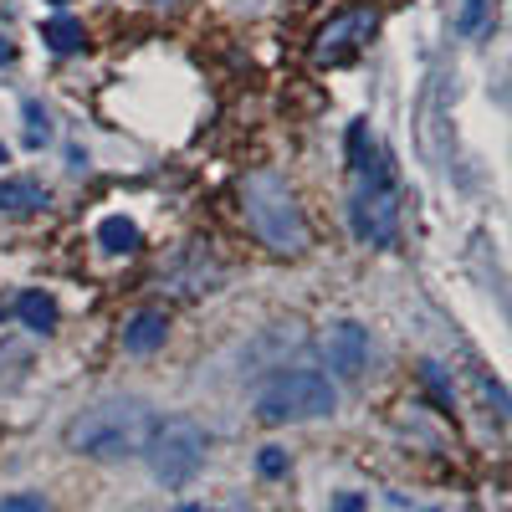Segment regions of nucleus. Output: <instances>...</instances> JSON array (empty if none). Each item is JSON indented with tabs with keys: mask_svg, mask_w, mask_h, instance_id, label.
Segmentation results:
<instances>
[{
	"mask_svg": "<svg viewBox=\"0 0 512 512\" xmlns=\"http://www.w3.org/2000/svg\"><path fill=\"white\" fill-rule=\"evenodd\" d=\"M16 318L31 328V333H41V338H47V333H57V297L52 292H21L16 297Z\"/></svg>",
	"mask_w": 512,
	"mask_h": 512,
	"instance_id": "nucleus-9",
	"label": "nucleus"
},
{
	"mask_svg": "<svg viewBox=\"0 0 512 512\" xmlns=\"http://www.w3.org/2000/svg\"><path fill=\"white\" fill-rule=\"evenodd\" d=\"M16 52H11V41H0V62H11Z\"/></svg>",
	"mask_w": 512,
	"mask_h": 512,
	"instance_id": "nucleus-18",
	"label": "nucleus"
},
{
	"mask_svg": "<svg viewBox=\"0 0 512 512\" xmlns=\"http://www.w3.org/2000/svg\"><path fill=\"white\" fill-rule=\"evenodd\" d=\"M241 210H246V221H251V231H256L262 246H272L282 256L308 251V216H303V205H297V190L277 175V169L246 175Z\"/></svg>",
	"mask_w": 512,
	"mask_h": 512,
	"instance_id": "nucleus-2",
	"label": "nucleus"
},
{
	"mask_svg": "<svg viewBox=\"0 0 512 512\" xmlns=\"http://www.w3.org/2000/svg\"><path fill=\"white\" fill-rule=\"evenodd\" d=\"M41 41H47L52 52H82L88 47V31H82V21H72V16H52L47 26H41Z\"/></svg>",
	"mask_w": 512,
	"mask_h": 512,
	"instance_id": "nucleus-12",
	"label": "nucleus"
},
{
	"mask_svg": "<svg viewBox=\"0 0 512 512\" xmlns=\"http://www.w3.org/2000/svg\"><path fill=\"white\" fill-rule=\"evenodd\" d=\"M333 512H364V497H359V492H344Z\"/></svg>",
	"mask_w": 512,
	"mask_h": 512,
	"instance_id": "nucleus-17",
	"label": "nucleus"
},
{
	"mask_svg": "<svg viewBox=\"0 0 512 512\" xmlns=\"http://www.w3.org/2000/svg\"><path fill=\"white\" fill-rule=\"evenodd\" d=\"M47 205V185L41 180H0V210L6 216H31Z\"/></svg>",
	"mask_w": 512,
	"mask_h": 512,
	"instance_id": "nucleus-10",
	"label": "nucleus"
},
{
	"mask_svg": "<svg viewBox=\"0 0 512 512\" xmlns=\"http://www.w3.org/2000/svg\"><path fill=\"white\" fill-rule=\"evenodd\" d=\"M0 512H57V507L41 497V492H16V497L0 502Z\"/></svg>",
	"mask_w": 512,
	"mask_h": 512,
	"instance_id": "nucleus-14",
	"label": "nucleus"
},
{
	"mask_svg": "<svg viewBox=\"0 0 512 512\" xmlns=\"http://www.w3.org/2000/svg\"><path fill=\"white\" fill-rule=\"evenodd\" d=\"M349 226L364 246H395V236H400V195L384 180L379 159H369L359 169V190L349 200Z\"/></svg>",
	"mask_w": 512,
	"mask_h": 512,
	"instance_id": "nucleus-5",
	"label": "nucleus"
},
{
	"mask_svg": "<svg viewBox=\"0 0 512 512\" xmlns=\"http://www.w3.org/2000/svg\"><path fill=\"white\" fill-rule=\"evenodd\" d=\"M154 6H180V0H154Z\"/></svg>",
	"mask_w": 512,
	"mask_h": 512,
	"instance_id": "nucleus-20",
	"label": "nucleus"
},
{
	"mask_svg": "<svg viewBox=\"0 0 512 512\" xmlns=\"http://www.w3.org/2000/svg\"><path fill=\"white\" fill-rule=\"evenodd\" d=\"M98 241H103V251L128 256V251H139V226L128 221V216H103L98 221Z\"/></svg>",
	"mask_w": 512,
	"mask_h": 512,
	"instance_id": "nucleus-11",
	"label": "nucleus"
},
{
	"mask_svg": "<svg viewBox=\"0 0 512 512\" xmlns=\"http://www.w3.org/2000/svg\"><path fill=\"white\" fill-rule=\"evenodd\" d=\"M0 164H6V144H0Z\"/></svg>",
	"mask_w": 512,
	"mask_h": 512,
	"instance_id": "nucleus-21",
	"label": "nucleus"
},
{
	"mask_svg": "<svg viewBox=\"0 0 512 512\" xmlns=\"http://www.w3.org/2000/svg\"><path fill=\"white\" fill-rule=\"evenodd\" d=\"M338 410L333 379L318 369H277L262 390H256V415L267 425H292V420H323Z\"/></svg>",
	"mask_w": 512,
	"mask_h": 512,
	"instance_id": "nucleus-3",
	"label": "nucleus"
},
{
	"mask_svg": "<svg viewBox=\"0 0 512 512\" xmlns=\"http://www.w3.org/2000/svg\"><path fill=\"white\" fill-rule=\"evenodd\" d=\"M52 6H67V0H52Z\"/></svg>",
	"mask_w": 512,
	"mask_h": 512,
	"instance_id": "nucleus-22",
	"label": "nucleus"
},
{
	"mask_svg": "<svg viewBox=\"0 0 512 512\" xmlns=\"http://www.w3.org/2000/svg\"><path fill=\"white\" fill-rule=\"evenodd\" d=\"M256 466H262L267 477H282V472H287V456H282L277 446H262V456H256Z\"/></svg>",
	"mask_w": 512,
	"mask_h": 512,
	"instance_id": "nucleus-15",
	"label": "nucleus"
},
{
	"mask_svg": "<svg viewBox=\"0 0 512 512\" xmlns=\"http://www.w3.org/2000/svg\"><path fill=\"white\" fill-rule=\"evenodd\" d=\"M175 512H210V507H195V502H190V507H175Z\"/></svg>",
	"mask_w": 512,
	"mask_h": 512,
	"instance_id": "nucleus-19",
	"label": "nucleus"
},
{
	"mask_svg": "<svg viewBox=\"0 0 512 512\" xmlns=\"http://www.w3.org/2000/svg\"><path fill=\"white\" fill-rule=\"evenodd\" d=\"M374 26H379V11H374V6L338 11V16H333L328 26H318V36H313V62H318V67H333V62L354 57L364 41L374 36Z\"/></svg>",
	"mask_w": 512,
	"mask_h": 512,
	"instance_id": "nucleus-6",
	"label": "nucleus"
},
{
	"mask_svg": "<svg viewBox=\"0 0 512 512\" xmlns=\"http://www.w3.org/2000/svg\"><path fill=\"white\" fill-rule=\"evenodd\" d=\"M323 359H328L333 374H344V379L364 374V364H369V333L359 323H333L323 333Z\"/></svg>",
	"mask_w": 512,
	"mask_h": 512,
	"instance_id": "nucleus-7",
	"label": "nucleus"
},
{
	"mask_svg": "<svg viewBox=\"0 0 512 512\" xmlns=\"http://www.w3.org/2000/svg\"><path fill=\"white\" fill-rule=\"evenodd\" d=\"M164 338H169V318H164L159 308H144V313L128 318L123 349H128V354H154V349H164Z\"/></svg>",
	"mask_w": 512,
	"mask_h": 512,
	"instance_id": "nucleus-8",
	"label": "nucleus"
},
{
	"mask_svg": "<svg viewBox=\"0 0 512 512\" xmlns=\"http://www.w3.org/2000/svg\"><path fill=\"white\" fill-rule=\"evenodd\" d=\"M21 113H26V144H31V149H41V144L52 139V118H47V108H41L36 98H26V108H21Z\"/></svg>",
	"mask_w": 512,
	"mask_h": 512,
	"instance_id": "nucleus-13",
	"label": "nucleus"
},
{
	"mask_svg": "<svg viewBox=\"0 0 512 512\" xmlns=\"http://www.w3.org/2000/svg\"><path fill=\"white\" fill-rule=\"evenodd\" d=\"M154 425H159V415H154L149 400H139V395H108V400H93L88 410H77L67 420V451L98 456V461L139 456Z\"/></svg>",
	"mask_w": 512,
	"mask_h": 512,
	"instance_id": "nucleus-1",
	"label": "nucleus"
},
{
	"mask_svg": "<svg viewBox=\"0 0 512 512\" xmlns=\"http://www.w3.org/2000/svg\"><path fill=\"white\" fill-rule=\"evenodd\" d=\"M482 11H487V0H466V11H461L456 26H461V31H477V26H482Z\"/></svg>",
	"mask_w": 512,
	"mask_h": 512,
	"instance_id": "nucleus-16",
	"label": "nucleus"
},
{
	"mask_svg": "<svg viewBox=\"0 0 512 512\" xmlns=\"http://www.w3.org/2000/svg\"><path fill=\"white\" fill-rule=\"evenodd\" d=\"M205 431L190 420V415H175V420H159L149 441H144V456H149V472L164 482V487H185L200 461H205Z\"/></svg>",
	"mask_w": 512,
	"mask_h": 512,
	"instance_id": "nucleus-4",
	"label": "nucleus"
}]
</instances>
